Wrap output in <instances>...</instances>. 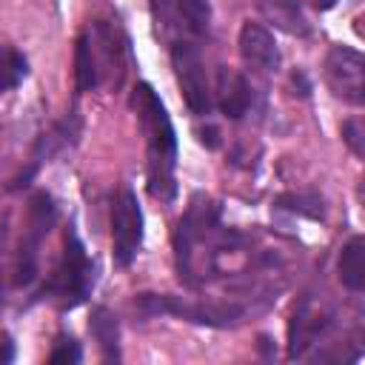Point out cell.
Instances as JSON below:
<instances>
[{"instance_id": "obj_1", "label": "cell", "mask_w": 365, "mask_h": 365, "mask_svg": "<svg viewBox=\"0 0 365 365\" xmlns=\"http://www.w3.org/2000/svg\"><path fill=\"white\" fill-rule=\"evenodd\" d=\"M222 208L208 194H194L188 208L174 225V265L177 277L188 288H202L214 279L245 274L257 265L271 262V257L254 251L248 234L225 228L220 220Z\"/></svg>"}, {"instance_id": "obj_2", "label": "cell", "mask_w": 365, "mask_h": 365, "mask_svg": "<svg viewBox=\"0 0 365 365\" xmlns=\"http://www.w3.org/2000/svg\"><path fill=\"white\" fill-rule=\"evenodd\" d=\"M131 108L137 114L140 131L145 137V185L148 194L160 202H171L177 197V157L180 143L171 125L168 108L151 83H137L131 91Z\"/></svg>"}, {"instance_id": "obj_3", "label": "cell", "mask_w": 365, "mask_h": 365, "mask_svg": "<svg viewBox=\"0 0 365 365\" xmlns=\"http://www.w3.org/2000/svg\"><path fill=\"white\" fill-rule=\"evenodd\" d=\"M128 37L117 23L94 20L74 40V88L77 94L100 86L120 88L128 71Z\"/></svg>"}, {"instance_id": "obj_4", "label": "cell", "mask_w": 365, "mask_h": 365, "mask_svg": "<svg viewBox=\"0 0 365 365\" xmlns=\"http://www.w3.org/2000/svg\"><path fill=\"white\" fill-rule=\"evenodd\" d=\"M91 288H94V262L88 257L83 240L77 237L74 225H68L66 237H63L60 259H57L48 279L40 285V291L34 297L37 299H51L63 311H71V308L83 305L91 297Z\"/></svg>"}, {"instance_id": "obj_5", "label": "cell", "mask_w": 365, "mask_h": 365, "mask_svg": "<svg viewBox=\"0 0 365 365\" xmlns=\"http://www.w3.org/2000/svg\"><path fill=\"white\" fill-rule=\"evenodd\" d=\"M157 40L171 46H202L211 31L208 0H148Z\"/></svg>"}, {"instance_id": "obj_6", "label": "cell", "mask_w": 365, "mask_h": 365, "mask_svg": "<svg viewBox=\"0 0 365 365\" xmlns=\"http://www.w3.org/2000/svg\"><path fill=\"white\" fill-rule=\"evenodd\" d=\"M134 308L140 317H177L194 325L208 328H231L245 317L240 302H205V299H185L174 294H137Z\"/></svg>"}, {"instance_id": "obj_7", "label": "cell", "mask_w": 365, "mask_h": 365, "mask_svg": "<svg viewBox=\"0 0 365 365\" xmlns=\"http://www.w3.org/2000/svg\"><path fill=\"white\" fill-rule=\"evenodd\" d=\"M57 202L48 191L37 188L29 197V211H26V228L17 242V257H14V285L26 288L37 279V262H40V248L48 231L57 225Z\"/></svg>"}, {"instance_id": "obj_8", "label": "cell", "mask_w": 365, "mask_h": 365, "mask_svg": "<svg viewBox=\"0 0 365 365\" xmlns=\"http://www.w3.org/2000/svg\"><path fill=\"white\" fill-rule=\"evenodd\" d=\"M165 51L171 57L174 80H177L185 108L197 117H208L214 108V91H211V83L205 74L202 46H171Z\"/></svg>"}, {"instance_id": "obj_9", "label": "cell", "mask_w": 365, "mask_h": 365, "mask_svg": "<svg viewBox=\"0 0 365 365\" xmlns=\"http://www.w3.org/2000/svg\"><path fill=\"white\" fill-rule=\"evenodd\" d=\"M145 220L134 188L123 185L111 200V259L117 268H128L143 245Z\"/></svg>"}, {"instance_id": "obj_10", "label": "cell", "mask_w": 365, "mask_h": 365, "mask_svg": "<svg viewBox=\"0 0 365 365\" xmlns=\"http://www.w3.org/2000/svg\"><path fill=\"white\" fill-rule=\"evenodd\" d=\"M322 80L336 100L356 108L365 103V57L356 48L331 46L322 60Z\"/></svg>"}, {"instance_id": "obj_11", "label": "cell", "mask_w": 365, "mask_h": 365, "mask_svg": "<svg viewBox=\"0 0 365 365\" xmlns=\"http://www.w3.org/2000/svg\"><path fill=\"white\" fill-rule=\"evenodd\" d=\"M80 128H83V123H80V117L74 114V111H68L63 120H57L48 131H43L37 140H34V145H31V154H29V165H26V171H20L14 180H11V191H20V188H26L29 182H31V177L46 165V163H51L57 154H63V151H68V148H74L77 145V140H80Z\"/></svg>"}, {"instance_id": "obj_12", "label": "cell", "mask_w": 365, "mask_h": 365, "mask_svg": "<svg viewBox=\"0 0 365 365\" xmlns=\"http://www.w3.org/2000/svg\"><path fill=\"white\" fill-rule=\"evenodd\" d=\"M331 325H334V311L317 305L314 297H302L288 322V356L302 359L308 345L319 342V336H325Z\"/></svg>"}, {"instance_id": "obj_13", "label": "cell", "mask_w": 365, "mask_h": 365, "mask_svg": "<svg viewBox=\"0 0 365 365\" xmlns=\"http://www.w3.org/2000/svg\"><path fill=\"white\" fill-rule=\"evenodd\" d=\"M237 48L240 57L248 68L254 71H277L282 66V54L277 46V37L271 29H265L262 23L245 20L240 26V37H237Z\"/></svg>"}, {"instance_id": "obj_14", "label": "cell", "mask_w": 365, "mask_h": 365, "mask_svg": "<svg viewBox=\"0 0 365 365\" xmlns=\"http://www.w3.org/2000/svg\"><path fill=\"white\" fill-rule=\"evenodd\" d=\"M211 91H214V106L220 108V114L225 120H242L254 106V86L237 68L220 66L217 68V83H214Z\"/></svg>"}, {"instance_id": "obj_15", "label": "cell", "mask_w": 365, "mask_h": 365, "mask_svg": "<svg viewBox=\"0 0 365 365\" xmlns=\"http://www.w3.org/2000/svg\"><path fill=\"white\" fill-rule=\"evenodd\" d=\"M88 331H91L94 342L100 345V354H103L106 362H120L123 359V354H120V322L106 305L91 308Z\"/></svg>"}, {"instance_id": "obj_16", "label": "cell", "mask_w": 365, "mask_h": 365, "mask_svg": "<svg viewBox=\"0 0 365 365\" xmlns=\"http://www.w3.org/2000/svg\"><path fill=\"white\" fill-rule=\"evenodd\" d=\"M336 271H339V282L359 294L365 288V240L362 234H354L342 248H339V257H336Z\"/></svg>"}, {"instance_id": "obj_17", "label": "cell", "mask_w": 365, "mask_h": 365, "mask_svg": "<svg viewBox=\"0 0 365 365\" xmlns=\"http://www.w3.org/2000/svg\"><path fill=\"white\" fill-rule=\"evenodd\" d=\"M259 9H262V14H265L277 29H285L288 34L305 37V34L311 31L308 17L302 14V9H299L297 0H262Z\"/></svg>"}, {"instance_id": "obj_18", "label": "cell", "mask_w": 365, "mask_h": 365, "mask_svg": "<svg viewBox=\"0 0 365 365\" xmlns=\"http://www.w3.org/2000/svg\"><path fill=\"white\" fill-rule=\"evenodd\" d=\"M274 208L305 217V220H322L325 217V205H322V197L317 191H285L274 200Z\"/></svg>"}, {"instance_id": "obj_19", "label": "cell", "mask_w": 365, "mask_h": 365, "mask_svg": "<svg viewBox=\"0 0 365 365\" xmlns=\"http://www.w3.org/2000/svg\"><path fill=\"white\" fill-rule=\"evenodd\" d=\"M29 77V60L9 43H0V94L17 88Z\"/></svg>"}, {"instance_id": "obj_20", "label": "cell", "mask_w": 365, "mask_h": 365, "mask_svg": "<svg viewBox=\"0 0 365 365\" xmlns=\"http://www.w3.org/2000/svg\"><path fill=\"white\" fill-rule=\"evenodd\" d=\"M83 359V348L71 334H60L54 339V348L48 351V362H80Z\"/></svg>"}, {"instance_id": "obj_21", "label": "cell", "mask_w": 365, "mask_h": 365, "mask_svg": "<svg viewBox=\"0 0 365 365\" xmlns=\"http://www.w3.org/2000/svg\"><path fill=\"white\" fill-rule=\"evenodd\" d=\"M342 143L348 145V151L354 157L362 160V154H365V128H362L359 117H351V120L342 123Z\"/></svg>"}, {"instance_id": "obj_22", "label": "cell", "mask_w": 365, "mask_h": 365, "mask_svg": "<svg viewBox=\"0 0 365 365\" xmlns=\"http://www.w3.org/2000/svg\"><path fill=\"white\" fill-rule=\"evenodd\" d=\"M291 88H294L297 97H311V83H308V77H305L302 68H297V71L291 74Z\"/></svg>"}, {"instance_id": "obj_23", "label": "cell", "mask_w": 365, "mask_h": 365, "mask_svg": "<svg viewBox=\"0 0 365 365\" xmlns=\"http://www.w3.org/2000/svg\"><path fill=\"white\" fill-rule=\"evenodd\" d=\"M197 134H200V143H202L205 148H220V131H217L214 125H205V128H200Z\"/></svg>"}, {"instance_id": "obj_24", "label": "cell", "mask_w": 365, "mask_h": 365, "mask_svg": "<svg viewBox=\"0 0 365 365\" xmlns=\"http://www.w3.org/2000/svg\"><path fill=\"white\" fill-rule=\"evenodd\" d=\"M14 359V342H11V336L6 334L3 336V348H0V362H11Z\"/></svg>"}, {"instance_id": "obj_25", "label": "cell", "mask_w": 365, "mask_h": 365, "mask_svg": "<svg viewBox=\"0 0 365 365\" xmlns=\"http://www.w3.org/2000/svg\"><path fill=\"white\" fill-rule=\"evenodd\" d=\"M314 6H317L319 11H328V9H334V6H336V0H314Z\"/></svg>"}, {"instance_id": "obj_26", "label": "cell", "mask_w": 365, "mask_h": 365, "mask_svg": "<svg viewBox=\"0 0 365 365\" xmlns=\"http://www.w3.org/2000/svg\"><path fill=\"white\" fill-rule=\"evenodd\" d=\"M0 305H3V279H0Z\"/></svg>"}]
</instances>
